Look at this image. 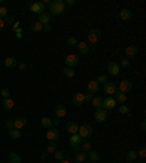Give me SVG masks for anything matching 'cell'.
<instances>
[{"label":"cell","mask_w":146,"mask_h":163,"mask_svg":"<svg viewBox=\"0 0 146 163\" xmlns=\"http://www.w3.org/2000/svg\"><path fill=\"white\" fill-rule=\"evenodd\" d=\"M50 12L53 15H63L66 12V5L63 0H53L50 5Z\"/></svg>","instance_id":"obj_1"},{"label":"cell","mask_w":146,"mask_h":163,"mask_svg":"<svg viewBox=\"0 0 146 163\" xmlns=\"http://www.w3.org/2000/svg\"><path fill=\"white\" fill-rule=\"evenodd\" d=\"M102 34L99 29H91L89 34H88V45H95V44L99 42Z\"/></svg>","instance_id":"obj_2"},{"label":"cell","mask_w":146,"mask_h":163,"mask_svg":"<svg viewBox=\"0 0 146 163\" xmlns=\"http://www.w3.org/2000/svg\"><path fill=\"white\" fill-rule=\"evenodd\" d=\"M78 134L82 137V140H88V139H91V135L94 134V130L91 125H88V124H83L79 127V131H78Z\"/></svg>","instance_id":"obj_3"},{"label":"cell","mask_w":146,"mask_h":163,"mask_svg":"<svg viewBox=\"0 0 146 163\" xmlns=\"http://www.w3.org/2000/svg\"><path fill=\"white\" fill-rule=\"evenodd\" d=\"M108 118V114H107V111L105 109H97L95 111V114H94V120L97 121L98 124H102V122H105Z\"/></svg>","instance_id":"obj_4"},{"label":"cell","mask_w":146,"mask_h":163,"mask_svg":"<svg viewBox=\"0 0 146 163\" xmlns=\"http://www.w3.org/2000/svg\"><path fill=\"white\" fill-rule=\"evenodd\" d=\"M117 105H118V104L116 102V99H114L112 96H108L105 99H102V109H105V111L114 109Z\"/></svg>","instance_id":"obj_5"},{"label":"cell","mask_w":146,"mask_h":163,"mask_svg":"<svg viewBox=\"0 0 146 163\" xmlns=\"http://www.w3.org/2000/svg\"><path fill=\"white\" fill-rule=\"evenodd\" d=\"M131 87H133V85H131L130 80H127V79H124V80H121L118 85H117V90L121 92V93H127V92L131 90Z\"/></svg>","instance_id":"obj_6"},{"label":"cell","mask_w":146,"mask_h":163,"mask_svg":"<svg viewBox=\"0 0 146 163\" xmlns=\"http://www.w3.org/2000/svg\"><path fill=\"white\" fill-rule=\"evenodd\" d=\"M64 63H66V67H73L79 64V55L78 54H69L67 57L64 58Z\"/></svg>","instance_id":"obj_7"},{"label":"cell","mask_w":146,"mask_h":163,"mask_svg":"<svg viewBox=\"0 0 146 163\" xmlns=\"http://www.w3.org/2000/svg\"><path fill=\"white\" fill-rule=\"evenodd\" d=\"M107 70H108V74H110V76H118L120 72H121L120 66H118L116 61H110V63H108Z\"/></svg>","instance_id":"obj_8"},{"label":"cell","mask_w":146,"mask_h":163,"mask_svg":"<svg viewBox=\"0 0 146 163\" xmlns=\"http://www.w3.org/2000/svg\"><path fill=\"white\" fill-rule=\"evenodd\" d=\"M45 137H47V140L48 141H56L57 143V140L60 139V133H58L57 128H48L47 130V133H45Z\"/></svg>","instance_id":"obj_9"},{"label":"cell","mask_w":146,"mask_h":163,"mask_svg":"<svg viewBox=\"0 0 146 163\" xmlns=\"http://www.w3.org/2000/svg\"><path fill=\"white\" fill-rule=\"evenodd\" d=\"M117 85L114 82H107L105 85H104V93H107L108 96H112L117 93Z\"/></svg>","instance_id":"obj_10"},{"label":"cell","mask_w":146,"mask_h":163,"mask_svg":"<svg viewBox=\"0 0 146 163\" xmlns=\"http://www.w3.org/2000/svg\"><path fill=\"white\" fill-rule=\"evenodd\" d=\"M72 102H73V105L82 106L83 104H85V95H83L82 92H76V93L72 96Z\"/></svg>","instance_id":"obj_11"},{"label":"cell","mask_w":146,"mask_h":163,"mask_svg":"<svg viewBox=\"0 0 146 163\" xmlns=\"http://www.w3.org/2000/svg\"><path fill=\"white\" fill-rule=\"evenodd\" d=\"M29 10H31L32 13H37V15L44 13L43 2H35V3H31V5H29Z\"/></svg>","instance_id":"obj_12"},{"label":"cell","mask_w":146,"mask_h":163,"mask_svg":"<svg viewBox=\"0 0 146 163\" xmlns=\"http://www.w3.org/2000/svg\"><path fill=\"white\" fill-rule=\"evenodd\" d=\"M54 114H56V118L62 120V118H64V117H66L67 111H66L64 105H62V104H57V105H56V108H54Z\"/></svg>","instance_id":"obj_13"},{"label":"cell","mask_w":146,"mask_h":163,"mask_svg":"<svg viewBox=\"0 0 146 163\" xmlns=\"http://www.w3.org/2000/svg\"><path fill=\"white\" fill-rule=\"evenodd\" d=\"M25 125H26V118L25 117H16L13 120V128L22 130Z\"/></svg>","instance_id":"obj_14"},{"label":"cell","mask_w":146,"mask_h":163,"mask_svg":"<svg viewBox=\"0 0 146 163\" xmlns=\"http://www.w3.org/2000/svg\"><path fill=\"white\" fill-rule=\"evenodd\" d=\"M88 92H89V93H97V92H99V89H101V85H99V83H98L97 80H91L89 82V83H88Z\"/></svg>","instance_id":"obj_15"},{"label":"cell","mask_w":146,"mask_h":163,"mask_svg":"<svg viewBox=\"0 0 146 163\" xmlns=\"http://www.w3.org/2000/svg\"><path fill=\"white\" fill-rule=\"evenodd\" d=\"M137 45H135V44H131V45H129V47H126V57L129 58H133L137 55Z\"/></svg>","instance_id":"obj_16"},{"label":"cell","mask_w":146,"mask_h":163,"mask_svg":"<svg viewBox=\"0 0 146 163\" xmlns=\"http://www.w3.org/2000/svg\"><path fill=\"white\" fill-rule=\"evenodd\" d=\"M66 128H67V133H70V134H78L79 125L76 124L75 121H69L67 125H66Z\"/></svg>","instance_id":"obj_17"},{"label":"cell","mask_w":146,"mask_h":163,"mask_svg":"<svg viewBox=\"0 0 146 163\" xmlns=\"http://www.w3.org/2000/svg\"><path fill=\"white\" fill-rule=\"evenodd\" d=\"M114 99H116V102H117V104H120V105H126L127 96H126V93H121V92H117L116 95H114Z\"/></svg>","instance_id":"obj_18"},{"label":"cell","mask_w":146,"mask_h":163,"mask_svg":"<svg viewBox=\"0 0 146 163\" xmlns=\"http://www.w3.org/2000/svg\"><path fill=\"white\" fill-rule=\"evenodd\" d=\"M83 140L82 137L79 134H72V137H70V140H69V143H70V146H80V143H82Z\"/></svg>","instance_id":"obj_19"},{"label":"cell","mask_w":146,"mask_h":163,"mask_svg":"<svg viewBox=\"0 0 146 163\" xmlns=\"http://www.w3.org/2000/svg\"><path fill=\"white\" fill-rule=\"evenodd\" d=\"M131 16H133V13H131L130 9H126V7H124V9L120 10V18H121L123 20H130Z\"/></svg>","instance_id":"obj_20"},{"label":"cell","mask_w":146,"mask_h":163,"mask_svg":"<svg viewBox=\"0 0 146 163\" xmlns=\"http://www.w3.org/2000/svg\"><path fill=\"white\" fill-rule=\"evenodd\" d=\"M76 48L79 50V53H80V54H88V51H89V48H91V47L88 45V42H83V41H82V42L76 44Z\"/></svg>","instance_id":"obj_21"},{"label":"cell","mask_w":146,"mask_h":163,"mask_svg":"<svg viewBox=\"0 0 146 163\" xmlns=\"http://www.w3.org/2000/svg\"><path fill=\"white\" fill-rule=\"evenodd\" d=\"M88 159H91V162H99V159H101V156H99V153L98 152H95V150H89L88 152Z\"/></svg>","instance_id":"obj_22"},{"label":"cell","mask_w":146,"mask_h":163,"mask_svg":"<svg viewBox=\"0 0 146 163\" xmlns=\"http://www.w3.org/2000/svg\"><path fill=\"white\" fill-rule=\"evenodd\" d=\"M15 106V102L12 98H7V99H3V109L6 111H12Z\"/></svg>","instance_id":"obj_23"},{"label":"cell","mask_w":146,"mask_h":163,"mask_svg":"<svg viewBox=\"0 0 146 163\" xmlns=\"http://www.w3.org/2000/svg\"><path fill=\"white\" fill-rule=\"evenodd\" d=\"M5 66L7 68H15L16 66H18V61H16V58L15 57H7L5 60Z\"/></svg>","instance_id":"obj_24"},{"label":"cell","mask_w":146,"mask_h":163,"mask_svg":"<svg viewBox=\"0 0 146 163\" xmlns=\"http://www.w3.org/2000/svg\"><path fill=\"white\" fill-rule=\"evenodd\" d=\"M38 22L41 25H48L50 24V15L47 13V12L41 13V15H39V18H38Z\"/></svg>","instance_id":"obj_25"},{"label":"cell","mask_w":146,"mask_h":163,"mask_svg":"<svg viewBox=\"0 0 146 163\" xmlns=\"http://www.w3.org/2000/svg\"><path fill=\"white\" fill-rule=\"evenodd\" d=\"M7 157H9V163H22L21 162V156L18 153H15V152H10Z\"/></svg>","instance_id":"obj_26"},{"label":"cell","mask_w":146,"mask_h":163,"mask_svg":"<svg viewBox=\"0 0 146 163\" xmlns=\"http://www.w3.org/2000/svg\"><path fill=\"white\" fill-rule=\"evenodd\" d=\"M92 106L95 109H101L102 108V98L101 96H95L92 98Z\"/></svg>","instance_id":"obj_27"},{"label":"cell","mask_w":146,"mask_h":163,"mask_svg":"<svg viewBox=\"0 0 146 163\" xmlns=\"http://www.w3.org/2000/svg\"><path fill=\"white\" fill-rule=\"evenodd\" d=\"M9 137L12 140H19L21 139V130H16V128L9 130Z\"/></svg>","instance_id":"obj_28"},{"label":"cell","mask_w":146,"mask_h":163,"mask_svg":"<svg viewBox=\"0 0 146 163\" xmlns=\"http://www.w3.org/2000/svg\"><path fill=\"white\" fill-rule=\"evenodd\" d=\"M41 125H43L44 128H51V127H53V121L50 120L48 117H43V118H41Z\"/></svg>","instance_id":"obj_29"},{"label":"cell","mask_w":146,"mask_h":163,"mask_svg":"<svg viewBox=\"0 0 146 163\" xmlns=\"http://www.w3.org/2000/svg\"><path fill=\"white\" fill-rule=\"evenodd\" d=\"M43 29H44V25H41L38 20L32 22V25H31V31H32V32H41Z\"/></svg>","instance_id":"obj_30"},{"label":"cell","mask_w":146,"mask_h":163,"mask_svg":"<svg viewBox=\"0 0 146 163\" xmlns=\"http://www.w3.org/2000/svg\"><path fill=\"white\" fill-rule=\"evenodd\" d=\"M56 150H57V143H56V141H48V144H47V150H45V152H47L48 154H53Z\"/></svg>","instance_id":"obj_31"},{"label":"cell","mask_w":146,"mask_h":163,"mask_svg":"<svg viewBox=\"0 0 146 163\" xmlns=\"http://www.w3.org/2000/svg\"><path fill=\"white\" fill-rule=\"evenodd\" d=\"M75 159H76L78 162L83 163V162H86V160H88V154L85 153V152H79V153H76V156H75Z\"/></svg>","instance_id":"obj_32"},{"label":"cell","mask_w":146,"mask_h":163,"mask_svg":"<svg viewBox=\"0 0 146 163\" xmlns=\"http://www.w3.org/2000/svg\"><path fill=\"white\" fill-rule=\"evenodd\" d=\"M91 149H92V147H91V143H89V141L83 140L82 143H80V152H85V153H88Z\"/></svg>","instance_id":"obj_33"},{"label":"cell","mask_w":146,"mask_h":163,"mask_svg":"<svg viewBox=\"0 0 146 163\" xmlns=\"http://www.w3.org/2000/svg\"><path fill=\"white\" fill-rule=\"evenodd\" d=\"M126 159L127 160H130V162H135L137 159V154L135 150H129V152H126Z\"/></svg>","instance_id":"obj_34"},{"label":"cell","mask_w":146,"mask_h":163,"mask_svg":"<svg viewBox=\"0 0 146 163\" xmlns=\"http://www.w3.org/2000/svg\"><path fill=\"white\" fill-rule=\"evenodd\" d=\"M63 74L66 77H73L75 74H76V72H75V68L73 67H64L63 68Z\"/></svg>","instance_id":"obj_35"},{"label":"cell","mask_w":146,"mask_h":163,"mask_svg":"<svg viewBox=\"0 0 146 163\" xmlns=\"http://www.w3.org/2000/svg\"><path fill=\"white\" fill-rule=\"evenodd\" d=\"M53 154H54V159H56V160H58V162L66 159V153H64V152H58V150H56Z\"/></svg>","instance_id":"obj_36"},{"label":"cell","mask_w":146,"mask_h":163,"mask_svg":"<svg viewBox=\"0 0 146 163\" xmlns=\"http://www.w3.org/2000/svg\"><path fill=\"white\" fill-rule=\"evenodd\" d=\"M0 95L3 96V99L10 98V89L9 87H2V89H0Z\"/></svg>","instance_id":"obj_37"},{"label":"cell","mask_w":146,"mask_h":163,"mask_svg":"<svg viewBox=\"0 0 146 163\" xmlns=\"http://www.w3.org/2000/svg\"><path fill=\"white\" fill-rule=\"evenodd\" d=\"M95 80H97L99 85H101V83H104V85H105V83L108 82V76H107V74H99V76H98Z\"/></svg>","instance_id":"obj_38"},{"label":"cell","mask_w":146,"mask_h":163,"mask_svg":"<svg viewBox=\"0 0 146 163\" xmlns=\"http://www.w3.org/2000/svg\"><path fill=\"white\" fill-rule=\"evenodd\" d=\"M136 154H139L142 159L145 157V156H146V147H145V144H142L140 147H139V150L136 152Z\"/></svg>","instance_id":"obj_39"},{"label":"cell","mask_w":146,"mask_h":163,"mask_svg":"<svg viewBox=\"0 0 146 163\" xmlns=\"http://www.w3.org/2000/svg\"><path fill=\"white\" fill-rule=\"evenodd\" d=\"M7 16H9L7 9H6L5 6H2V7H0V19H5V18H7Z\"/></svg>","instance_id":"obj_40"},{"label":"cell","mask_w":146,"mask_h":163,"mask_svg":"<svg viewBox=\"0 0 146 163\" xmlns=\"http://www.w3.org/2000/svg\"><path fill=\"white\" fill-rule=\"evenodd\" d=\"M118 66H120V68H127L129 66H130V61H129V58H123L121 63H120Z\"/></svg>","instance_id":"obj_41"},{"label":"cell","mask_w":146,"mask_h":163,"mask_svg":"<svg viewBox=\"0 0 146 163\" xmlns=\"http://www.w3.org/2000/svg\"><path fill=\"white\" fill-rule=\"evenodd\" d=\"M118 112H120L121 115H127V114H129V108H127L126 105H120V108H118Z\"/></svg>","instance_id":"obj_42"},{"label":"cell","mask_w":146,"mask_h":163,"mask_svg":"<svg viewBox=\"0 0 146 163\" xmlns=\"http://www.w3.org/2000/svg\"><path fill=\"white\" fill-rule=\"evenodd\" d=\"M15 24V18L12 15H9L7 18H5V25H13Z\"/></svg>","instance_id":"obj_43"},{"label":"cell","mask_w":146,"mask_h":163,"mask_svg":"<svg viewBox=\"0 0 146 163\" xmlns=\"http://www.w3.org/2000/svg\"><path fill=\"white\" fill-rule=\"evenodd\" d=\"M76 44H78V41H76L75 38H72V37L67 38V45H70V47H76Z\"/></svg>","instance_id":"obj_44"},{"label":"cell","mask_w":146,"mask_h":163,"mask_svg":"<svg viewBox=\"0 0 146 163\" xmlns=\"http://www.w3.org/2000/svg\"><path fill=\"white\" fill-rule=\"evenodd\" d=\"M15 37H16V39H22V37H24V32H22V28H19L16 32H15Z\"/></svg>","instance_id":"obj_45"},{"label":"cell","mask_w":146,"mask_h":163,"mask_svg":"<svg viewBox=\"0 0 146 163\" xmlns=\"http://www.w3.org/2000/svg\"><path fill=\"white\" fill-rule=\"evenodd\" d=\"M83 95H85V102H91V101H92V98H94L92 93H89V92H88V93H83Z\"/></svg>","instance_id":"obj_46"},{"label":"cell","mask_w":146,"mask_h":163,"mask_svg":"<svg viewBox=\"0 0 146 163\" xmlns=\"http://www.w3.org/2000/svg\"><path fill=\"white\" fill-rule=\"evenodd\" d=\"M6 127H7L9 130L13 128V120H7V121H6Z\"/></svg>","instance_id":"obj_47"},{"label":"cell","mask_w":146,"mask_h":163,"mask_svg":"<svg viewBox=\"0 0 146 163\" xmlns=\"http://www.w3.org/2000/svg\"><path fill=\"white\" fill-rule=\"evenodd\" d=\"M18 29H19V22H16V20H15V24L12 25V31H13V32H16Z\"/></svg>","instance_id":"obj_48"},{"label":"cell","mask_w":146,"mask_h":163,"mask_svg":"<svg viewBox=\"0 0 146 163\" xmlns=\"http://www.w3.org/2000/svg\"><path fill=\"white\" fill-rule=\"evenodd\" d=\"M16 67L19 68V70H25V68H26V64H25V63H18V66H16Z\"/></svg>","instance_id":"obj_49"},{"label":"cell","mask_w":146,"mask_h":163,"mask_svg":"<svg viewBox=\"0 0 146 163\" xmlns=\"http://www.w3.org/2000/svg\"><path fill=\"white\" fill-rule=\"evenodd\" d=\"M5 19H0V32H2V31H3V29H5Z\"/></svg>","instance_id":"obj_50"},{"label":"cell","mask_w":146,"mask_h":163,"mask_svg":"<svg viewBox=\"0 0 146 163\" xmlns=\"http://www.w3.org/2000/svg\"><path fill=\"white\" fill-rule=\"evenodd\" d=\"M51 121H53L54 127H58V125H60V120H58V118H54V120H51Z\"/></svg>","instance_id":"obj_51"},{"label":"cell","mask_w":146,"mask_h":163,"mask_svg":"<svg viewBox=\"0 0 146 163\" xmlns=\"http://www.w3.org/2000/svg\"><path fill=\"white\" fill-rule=\"evenodd\" d=\"M64 5H66V6H73V5H75V0H66V2H64Z\"/></svg>","instance_id":"obj_52"},{"label":"cell","mask_w":146,"mask_h":163,"mask_svg":"<svg viewBox=\"0 0 146 163\" xmlns=\"http://www.w3.org/2000/svg\"><path fill=\"white\" fill-rule=\"evenodd\" d=\"M43 31H45V32H50L51 31V26H50V24L48 25H44V29Z\"/></svg>","instance_id":"obj_53"},{"label":"cell","mask_w":146,"mask_h":163,"mask_svg":"<svg viewBox=\"0 0 146 163\" xmlns=\"http://www.w3.org/2000/svg\"><path fill=\"white\" fill-rule=\"evenodd\" d=\"M140 128H142V131H145V130H146V122H145V120L140 122Z\"/></svg>","instance_id":"obj_54"},{"label":"cell","mask_w":146,"mask_h":163,"mask_svg":"<svg viewBox=\"0 0 146 163\" xmlns=\"http://www.w3.org/2000/svg\"><path fill=\"white\" fill-rule=\"evenodd\" d=\"M47 157H48V153H47V152H44V153H41V159H43V160H45Z\"/></svg>","instance_id":"obj_55"},{"label":"cell","mask_w":146,"mask_h":163,"mask_svg":"<svg viewBox=\"0 0 146 163\" xmlns=\"http://www.w3.org/2000/svg\"><path fill=\"white\" fill-rule=\"evenodd\" d=\"M43 5H44V7H45V6H50V5H51V2H50V0H44Z\"/></svg>","instance_id":"obj_56"},{"label":"cell","mask_w":146,"mask_h":163,"mask_svg":"<svg viewBox=\"0 0 146 163\" xmlns=\"http://www.w3.org/2000/svg\"><path fill=\"white\" fill-rule=\"evenodd\" d=\"M73 150H75L76 153H79V152H80V146H73Z\"/></svg>","instance_id":"obj_57"},{"label":"cell","mask_w":146,"mask_h":163,"mask_svg":"<svg viewBox=\"0 0 146 163\" xmlns=\"http://www.w3.org/2000/svg\"><path fill=\"white\" fill-rule=\"evenodd\" d=\"M60 163H70V162H69V160H66V159H64V160H60Z\"/></svg>","instance_id":"obj_58"},{"label":"cell","mask_w":146,"mask_h":163,"mask_svg":"<svg viewBox=\"0 0 146 163\" xmlns=\"http://www.w3.org/2000/svg\"><path fill=\"white\" fill-rule=\"evenodd\" d=\"M137 163H145V162H143V160H142V159H140V160H139V162H137Z\"/></svg>","instance_id":"obj_59"},{"label":"cell","mask_w":146,"mask_h":163,"mask_svg":"<svg viewBox=\"0 0 146 163\" xmlns=\"http://www.w3.org/2000/svg\"><path fill=\"white\" fill-rule=\"evenodd\" d=\"M2 3H3V0H0V5H2Z\"/></svg>","instance_id":"obj_60"}]
</instances>
